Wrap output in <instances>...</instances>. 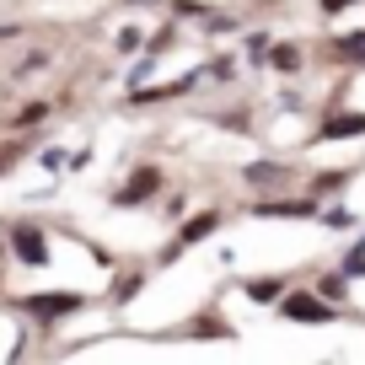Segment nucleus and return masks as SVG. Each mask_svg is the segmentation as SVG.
Returning <instances> with one entry per match:
<instances>
[{
  "label": "nucleus",
  "mask_w": 365,
  "mask_h": 365,
  "mask_svg": "<svg viewBox=\"0 0 365 365\" xmlns=\"http://www.w3.org/2000/svg\"><path fill=\"white\" fill-rule=\"evenodd\" d=\"M11 247H16L22 263H48V242H43L38 226H11Z\"/></svg>",
  "instance_id": "nucleus-1"
},
{
  "label": "nucleus",
  "mask_w": 365,
  "mask_h": 365,
  "mask_svg": "<svg viewBox=\"0 0 365 365\" xmlns=\"http://www.w3.org/2000/svg\"><path fill=\"white\" fill-rule=\"evenodd\" d=\"M215 226H220V210H205V215H194V220H188V226L178 231V242H172V252L194 247V242H205V237H210V231H215ZM172 252H167V258H172Z\"/></svg>",
  "instance_id": "nucleus-2"
},
{
  "label": "nucleus",
  "mask_w": 365,
  "mask_h": 365,
  "mask_svg": "<svg viewBox=\"0 0 365 365\" xmlns=\"http://www.w3.org/2000/svg\"><path fill=\"white\" fill-rule=\"evenodd\" d=\"M285 317H296V322H328L333 307H328V301H317V296H285Z\"/></svg>",
  "instance_id": "nucleus-3"
},
{
  "label": "nucleus",
  "mask_w": 365,
  "mask_h": 365,
  "mask_svg": "<svg viewBox=\"0 0 365 365\" xmlns=\"http://www.w3.org/2000/svg\"><path fill=\"white\" fill-rule=\"evenodd\" d=\"M156 188H161V172H156V167H140L135 178L124 182V194H118V205H140V199H150Z\"/></svg>",
  "instance_id": "nucleus-4"
},
{
  "label": "nucleus",
  "mask_w": 365,
  "mask_h": 365,
  "mask_svg": "<svg viewBox=\"0 0 365 365\" xmlns=\"http://www.w3.org/2000/svg\"><path fill=\"white\" fill-rule=\"evenodd\" d=\"M76 307H81V296H27V312L43 317V322L65 317V312H76Z\"/></svg>",
  "instance_id": "nucleus-5"
},
{
  "label": "nucleus",
  "mask_w": 365,
  "mask_h": 365,
  "mask_svg": "<svg viewBox=\"0 0 365 365\" xmlns=\"http://www.w3.org/2000/svg\"><path fill=\"white\" fill-rule=\"evenodd\" d=\"M252 215H290V220H307V215H317V205H312V199H269V205H252Z\"/></svg>",
  "instance_id": "nucleus-6"
},
{
  "label": "nucleus",
  "mask_w": 365,
  "mask_h": 365,
  "mask_svg": "<svg viewBox=\"0 0 365 365\" xmlns=\"http://www.w3.org/2000/svg\"><path fill=\"white\" fill-rule=\"evenodd\" d=\"M344 135H365V113H333L322 124V140H344Z\"/></svg>",
  "instance_id": "nucleus-7"
},
{
  "label": "nucleus",
  "mask_w": 365,
  "mask_h": 365,
  "mask_svg": "<svg viewBox=\"0 0 365 365\" xmlns=\"http://www.w3.org/2000/svg\"><path fill=\"white\" fill-rule=\"evenodd\" d=\"M285 296V279L279 274H269V279H247V301H258V307H269V301Z\"/></svg>",
  "instance_id": "nucleus-8"
},
{
  "label": "nucleus",
  "mask_w": 365,
  "mask_h": 365,
  "mask_svg": "<svg viewBox=\"0 0 365 365\" xmlns=\"http://www.w3.org/2000/svg\"><path fill=\"white\" fill-rule=\"evenodd\" d=\"M274 70H285V76H290V70H301V48L296 43H279V48H274Z\"/></svg>",
  "instance_id": "nucleus-9"
},
{
  "label": "nucleus",
  "mask_w": 365,
  "mask_h": 365,
  "mask_svg": "<svg viewBox=\"0 0 365 365\" xmlns=\"http://www.w3.org/2000/svg\"><path fill=\"white\" fill-rule=\"evenodd\" d=\"M339 54H344V59H360V65H365V33H349V38H339Z\"/></svg>",
  "instance_id": "nucleus-10"
},
{
  "label": "nucleus",
  "mask_w": 365,
  "mask_h": 365,
  "mask_svg": "<svg viewBox=\"0 0 365 365\" xmlns=\"http://www.w3.org/2000/svg\"><path fill=\"white\" fill-rule=\"evenodd\" d=\"M38 118H48V108H43V103H33V108H22V113H16V118H11V129H33V124H38Z\"/></svg>",
  "instance_id": "nucleus-11"
},
{
  "label": "nucleus",
  "mask_w": 365,
  "mask_h": 365,
  "mask_svg": "<svg viewBox=\"0 0 365 365\" xmlns=\"http://www.w3.org/2000/svg\"><path fill=\"white\" fill-rule=\"evenodd\" d=\"M140 285H145V279H140V274H124V279H118V285H113V301H129V296H135Z\"/></svg>",
  "instance_id": "nucleus-12"
},
{
  "label": "nucleus",
  "mask_w": 365,
  "mask_h": 365,
  "mask_svg": "<svg viewBox=\"0 0 365 365\" xmlns=\"http://www.w3.org/2000/svg\"><path fill=\"white\" fill-rule=\"evenodd\" d=\"M322 296H328V301H344V296H349V290H344V274H328V279H322Z\"/></svg>",
  "instance_id": "nucleus-13"
},
{
  "label": "nucleus",
  "mask_w": 365,
  "mask_h": 365,
  "mask_svg": "<svg viewBox=\"0 0 365 365\" xmlns=\"http://www.w3.org/2000/svg\"><path fill=\"white\" fill-rule=\"evenodd\" d=\"M279 178H285L279 167H247V182H279Z\"/></svg>",
  "instance_id": "nucleus-14"
},
{
  "label": "nucleus",
  "mask_w": 365,
  "mask_h": 365,
  "mask_svg": "<svg viewBox=\"0 0 365 365\" xmlns=\"http://www.w3.org/2000/svg\"><path fill=\"white\" fill-rule=\"evenodd\" d=\"M344 6H354V0H322V11H328V16H333V11H344Z\"/></svg>",
  "instance_id": "nucleus-15"
},
{
  "label": "nucleus",
  "mask_w": 365,
  "mask_h": 365,
  "mask_svg": "<svg viewBox=\"0 0 365 365\" xmlns=\"http://www.w3.org/2000/svg\"><path fill=\"white\" fill-rule=\"evenodd\" d=\"M0 252H6V247H0Z\"/></svg>",
  "instance_id": "nucleus-16"
}]
</instances>
